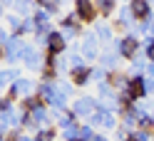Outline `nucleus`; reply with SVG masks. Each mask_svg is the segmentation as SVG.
Masks as SVG:
<instances>
[{"label":"nucleus","instance_id":"nucleus-37","mask_svg":"<svg viewBox=\"0 0 154 141\" xmlns=\"http://www.w3.org/2000/svg\"><path fill=\"white\" fill-rule=\"evenodd\" d=\"M8 40H10V30H8V27H0V42H8Z\"/></svg>","mask_w":154,"mask_h":141},{"label":"nucleus","instance_id":"nucleus-18","mask_svg":"<svg viewBox=\"0 0 154 141\" xmlns=\"http://www.w3.org/2000/svg\"><path fill=\"white\" fill-rule=\"evenodd\" d=\"M92 3H94V10H97L100 20H109L112 13H117V7H119L114 0H92Z\"/></svg>","mask_w":154,"mask_h":141},{"label":"nucleus","instance_id":"nucleus-9","mask_svg":"<svg viewBox=\"0 0 154 141\" xmlns=\"http://www.w3.org/2000/svg\"><path fill=\"white\" fill-rule=\"evenodd\" d=\"M23 67L30 72H42V67H45V52L37 50L32 42H27V50L23 54Z\"/></svg>","mask_w":154,"mask_h":141},{"label":"nucleus","instance_id":"nucleus-40","mask_svg":"<svg viewBox=\"0 0 154 141\" xmlns=\"http://www.w3.org/2000/svg\"><path fill=\"white\" fill-rule=\"evenodd\" d=\"M20 141H37L32 134H25V131H23V136H20Z\"/></svg>","mask_w":154,"mask_h":141},{"label":"nucleus","instance_id":"nucleus-14","mask_svg":"<svg viewBox=\"0 0 154 141\" xmlns=\"http://www.w3.org/2000/svg\"><path fill=\"white\" fill-rule=\"evenodd\" d=\"M97 64H100L102 69H107L109 74H114V72H119V64H122V60H119V54L114 52V50H102V54H100Z\"/></svg>","mask_w":154,"mask_h":141},{"label":"nucleus","instance_id":"nucleus-16","mask_svg":"<svg viewBox=\"0 0 154 141\" xmlns=\"http://www.w3.org/2000/svg\"><path fill=\"white\" fill-rule=\"evenodd\" d=\"M137 124H139V107L137 104L129 107V109H124L122 114H119V126H124L127 131H134Z\"/></svg>","mask_w":154,"mask_h":141},{"label":"nucleus","instance_id":"nucleus-33","mask_svg":"<svg viewBox=\"0 0 154 141\" xmlns=\"http://www.w3.org/2000/svg\"><path fill=\"white\" fill-rule=\"evenodd\" d=\"M92 136H94V129L87 124H80V141H92Z\"/></svg>","mask_w":154,"mask_h":141},{"label":"nucleus","instance_id":"nucleus-45","mask_svg":"<svg viewBox=\"0 0 154 141\" xmlns=\"http://www.w3.org/2000/svg\"><path fill=\"white\" fill-rule=\"evenodd\" d=\"M152 141H154V131H152Z\"/></svg>","mask_w":154,"mask_h":141},{"label":"nucleus","instance_id":"nucleus-24","mask_svg":"<svg viewBox=\"0 0 154 141\" xmlns=\"http://www.w3.org/2000/svg\"><path fill=\"white\" fill-rule=\"evenodd\" d=\"M37 141H57L60 139V131H57L55 126H47V129H40L37 134H32Z\"/></svg>","mask_w":154,"mask_h":141},{"label":"nucleus","instance_id":"nucleus-7","mask_svg":"<svg viewBox=\"0 0 154 141\" xmlns=\"http://www.w3.org/2000/svg\"><path fill=\"white\" fill-rule=\"evenodd\" d=\"M72 13H75V17H77L82 25H94V22L100 20V15H97V10H94V3H92V0H75Z\"/></svg>","mask_w":154,"mask_h":141},{"label":"nucleus","instance_id":"nucleus-28","mask_svg":"<svg viewBox=\"0 0 154 141\" xmlns=\"http://www.w3.org/2000/svg\"><path fill=\"white\" fill-rule=\"evenodd\" d=\"M92 82H94V84L109 82V72H107V69H102L100 64H92Z\"/></svg>","mask_w":154,"mask_h":141},{"label":"nucleus","instance_id":"nucleus-11","mask_svg":"<svg viewBox=\"0 0 154 141\" xmlns=\"http://www.w3.org/2000/svg\"><path fill=\"white\" fill-rule=\"evenodd\" d=\"M92 32L97 35L102 50H112V40H117V37H114V25L109 20H97L92 25Z\"/></svg>","mask_w":154,"mask_h":141},{"label":"nucleus","instance_id":"nucleus-34","mask_svg":"<svg viewBox=\"0 0 154 141\" xmlns=\"http://www.w3.org/2000/svg\"><path fill=\"white\" fill-rule=\"evenodd\" d=\"M142 52H144V57H147V62H154V42L142 45Z\"/></svg>","mask_w":154,"mask_h":141},{"label":"nucleus","instance_id":"nucleus-36","mask_svg":"<svg viewBox=\"0 0 154 141\" xmlns=\"http://www.w3.org/2000/svg\"><path fill=\"white\" fill-rule=\"evenodd\" d=\"M13 107H17V104H15L13 99H8L5 94H3V97H0V111H8V109H13Z\"/></svg>","mask_w":154,"mask_h":141},{"label":"nucleus","instance_id":"nucleus-8","mask_svg":"<svg viewBox=\"0 0 154 141\" xmlns=\"http://www.w3.org/2000/svg\"><path fill=\"white\" fill-rule=\"evenodd\" d=\"M129 13L134 17V22H147V20H154V5L149 3V0H129L127 3Z\"/></svg>","mask_w":154,"mask_h":141},{"label":"nucleus","instance_id":"nucleus-35","mask_svg":"<svg viewBox=\"0 0 154 141\" xmlns=\"http://www.w3.org/2000/svg\"><path fill=\"white\" fill-rule=\"evenodd\" d=\"M129 136H132V131H127L124 126H119L117 131H114V141H127Z\"/></svg>","mask_w":154,"mask_h":141},{"label":"nucleus","instance_id":"nucleus-30","mask_svg":"<svg viewBox=\"0 0 154 141\" xmlns=\"http://www.w3.org/2000/svg\"><path fill=\"white\" fill-rule=\"evenodd\" d=\"M17 37H35V22H32V17H25L23 20V27H20V32H17Z\"/></svg>","mask_w":154,"mask_h":141},{"label":"nucleus","instance_id":"nucleus-17","mask_svg":"<svg viewBox=\"0 0 154 141\" xmlns=\"http://www.w3.org/2000/svg\"><path fill=\"white\" fill-rule=\"evenodd\" d=\"M129 89H132L134 97H137V101H147L149 99V82H147V77H132Z\"/></svg>","mask_w":154,"mask_h":141},{"label":"nucleus","instance_id":"nucleus-25","mask_svg":"<svg viewBox=\"0 0 154 141\" xmlns=\"http://www.w3.org/2000/svg\"><path fill=\"white\" fill-rule=\"evenodd\" d=\"M67 64H70V72L87 67V62H85V57L80 54V50H72V54H67Z\"/></svg>","mask_w":154,"mask_h":141},{"label":"nucleus","instance_id":"nucleus-43","mask_svg":"<svg viewBox=\"0 0 154 141\" xmlns=\"http://www.w3.org/2000/svg\"><path fill=\"white\" fill-rule=\"evenodd\" d=\"M0 60H3V42H0Z\"/></svg>","mask_w":154,"mask_h":141},{"label":"nucleus","instance_id":"nucleus-10","mask_svg":"<svg viewBox=\"0 0 154 141\" xmlns=\"http://www.w3.org/2000/svg\"><path fill=\"white\" fill-rule=\"evenodd\" d=\"M10 131H23L20 124V107H13L8 111H0V134H10Z\"/></svg>","mask_w":154,"mask_h":141},{"label":"nucleus","instance_id":"nucleus-23","mask_svg":"<svg viewBox=\"0 0 154 141\" xmlns=\"http://www.w3.org/2000/svg\"><path fill=\"white\" fill-rule=\"evenodd\" d=\"M139 107V104H137ZM137 129H144V131H154V116L149 114V111H144L142 107H139V124H137Z\"/></svg>","mask_w":154,"mask_h":141},{"label":"nucleus","instance_id":"nucleus-41","mask_svg":"<svg viewBox=\"0 0 154 141\" xmlns=\"http://www.w3.org/2000/svg\"><path fill=\"white\" fill-rule=\"evenodd\" d=\"M149 82V97H154V79H147Z\"/></svg>","mask_w":154,"mask_h":141},{"label":"nucleus","instance_id":"nucleus-12","mask_svg":"<svg viewBox=\"0 0 154 141\" xmlns=\"http://www.w3.org/2000/svg\"><path fill=\"white\" fill-rule=\"evenodd\" d=\"M114 30H119L122 35H129L137 30V22H134V17L129 13L127 5H119L117 7V17H114Z\"/></svg>","mask_w":154,"mask_h":141},{"label":"nucleus","instance_id":"nucleus-32","mask_svg":"<svg viewBox=\"0 0 154 141\" xmlns=\"http://www.w3.org/2000/svg\"><path fill=\"white\" fill-rule=\"evenodd\" d=\"M129 141H152V131H144V129H134Z\"/></svg>","mask_w":154,"mask_h":141},{"label":"nucleus","instance_id":"nucleus-44","mask_svg":"<svg viewBox=\"0 0 154 141\" xmlns=\"http://www.w3.org/2000/svg\"><path fill=\"white\" fill-rule=\"evenodd\" d=\"M0 141H5V136H3V134H0Z\"/></svg>","mask_w":154,"mask_h":141},{"label":"nucleus","instance_id":"nucleus-1","mask_svg":"<svg viewBox=\"0 0 154 141\" xmlns=\"http://www.w3.org/2000/svg\"><path fill=\"white\" fill-rule=\"evenodd\" d=\"M114 52L119 54L122 62H132V60L142 52V40H139L134 32H129V35H119L117 40H114Z\"/></svg>","mask_w":154,"mask_h":141},{"label":"nucleus","instance_id":"nucleus-20","mask_svg":"<svg viewBox=\"0 0 154 141\" xmlns=\"http://www.w3.org/2000/svg\"><path fill=\"white\" fill-rule=\"evenodd\" d=\"M144 72H147V57H144V52H139L137 57L129 62L127 74H129V77H144Z\"/></svg>","mask_w":154,"mask_h":141},{"label":"nucleus","instance_id":"nucleus-15","mask_svg":"<svg viewBox=\"0 0 154 141\" xmlns=\"http://www.w3.org/2000/svg\"><path fill=\"white\" fill-rule=\"evenodd\" d=\"M67 79L75 84V89L87 87V84L92 82V64H87V67H82V69H72L70 74H67Z\"/></svg>","mask_w":154,"mask_h":141},{"label":"nucleus","instance_id":"nucleus-21","mask_svg":"<svg viewBox=\"0 0 154 141\" xmlns=\"http://www.w3.org/2000/svg\"><path fill=\"white\" fill-rule=\"evenodd\" d=\"M77 124H80V119H77L72 111H65V114L55 121V129H57V131H65V129H72V126H77Z\"/></svg>","mask_w":154,"mask_h":141},{"label":"nucleus","instance_id":"nucleus-42","mask_svg":"<svg viewBox=\"0 0 154 141\" xmlns=\"http://www.w3.org/2000/svg\"><path fill=\"white\" fill-rule=\"evenodd\" d=\"M5 15H8V10L3 7V3H0V20H5Z\"/></svg>","mask_w":154,"mask_h":141},{"label":"nucleus","instance_id":"nucleus-29","mask_svg":"<svg viewBox=\"0 0 154 141\" xmlns=\"http://www.w3.org/2000/svg\"><path fill=\"white\" fill-rule=\"evenodd\" d=\"M57 89H60V94H65L67 99H72V94H75V84H72L70 79L60 77V79H57Z\"/></svg>","mask_w":154,"mask_h":141},{"label":"nucleus","instance_id":"nucleus-38","mask_svg":"<svg viewBox=\"0 0 154 141\" xmlns=\"http://www.w3.org/2000/svg\"><path fill=\"white\" fill-rule=\"evenodd\" d=\"M147 79H154V62H147V72H144Z\"/></svg>","mask_w":154,"mask_h":141},{"label":"nucleus","instance_id":"nucleus-2","mask_svg":"<svg viewBox=\"0 0 154 141\" xmlns=\"http://www.w3.org/2000/svg\"><path fill=\"white\" fill-rule=\"evenodd\" d=\"M27 50V40L17 35H10V40L3 45V62L8 67H17V64H23V54Z\"/></svg>","mask_w":154,"mask_h":141},{"label":"nucleus","instance_id":"nucleus-27","mask_svg":"<svg viewBox=\"0 0 154 141\" xmlns=\"http://www.w3.org/2000/svg\"><path fill=\"white\" fill-rule=\"evenodd\" d=\"M37 7L45 10L47 15H52V17L60 13V3H57V0H37Z\"/></svg>","mask_w":154,"mask_h":141},{"label":"nucleus","instance_id":"nucleus-6","mask_svg":"<svg viewBox=\"0 0 154 141\" xmlns=\"http://www.w3.org/2000/svg\"><path fill=\"white\" fill-rule=\"evenodd\" d=\"M97 97H90V94H85V97H77V99H72V104H70V111L80 119V121H85V119H90L94 111H97Z\"/></svg>","mask_w":154,"mask_h":141},{"label":"nucleus","instance_id":"nucleus-5","mask_svg":"<svg viewBox=\"0 0 154 141\" xmlns=\"http://www.w3.org/2000/svg\"><path fill=\"white\" fill-rule=\"evenodd\" d=\"M57 32H60L62 40L70 45V40H77L80 35H85V25L75 17V13H70V15H65L62 20H60V25H57Z\"/></svg>","mask_w":154,"mask_h":141},{"label":"nucleus","instance_id":"nucleus-19","mask_svg":"<svg viewBox=\"0 0 154 141\" xmlns=\"http://www.w3.org/2000/svg\"><path fill=\"white\" fill-rule=\"evenodd\" d=\"M129 82H132V77H129L127 72H122V69L114 72V74H109V84H112V89L117 92V94L119 92H127L129 89Z\"/></svg>","mask_w":154,"mask_h":141},{"label":"nucleus","instance_id":"nucleus-3","mask_svg":"<svg viewBox=\"0 0 154 141\" xmlns=\"http://www.w3.org/2000/svg\"><path fill=\"white\" fill-rule=\"evenodd\" d=\"M37 89V79H30V77H20L17 82H13L10 87H8L5 92V97L8 99H13V101H20V99H27V97H32Z\"/></svg>","mask_w":154,"mask_h":141},{"label":"nucleus","instance_id":"nucleus-39","mask_svg":"<svg viewBox=\"0 0 154 141\" xmlns=\"http://www.w3.org/2000/svg\"><path fill=\"white\" fill-rule=\"evenodd\" d=\"M92 141H109V139H107V134H104V131H94Z\"/></svg>","mask_w":154,"mask_h":141},{"label":"nucleus","instance_id":"nucleus-22","mask_svg":"<svg viewBox=\"0 0 154 141\" xmlns=\"http://www.w3.org/2000/svg\"><path fill=\"white\" fill-rule=\"evenodd\" d=\"M32 10H35L32 3H27V0H15V5H13V10H10V13H15L17 17H23V20H25V17H30V15H32Z\"/></svg>","mask_w":154,"mask_h":141},{"label":"nucleus","instance_id":"nucleus-13","mask_svg":"<svg viewBox=\"0 0 154 141\" xmlns=\"http://www.w3.org/2000/svg\"><path fill=\"white\" fill-rule=\"evenodd\" d=\"M67 52V42L62 40V35L52 30L50 37H47V47H45V54H50V57H62V54Z\"/></svg>","mask_w":154,"mask_h":141},{"label":"nucleus","instance_id":"nucleus-31","mask_svg":"<svg viewBox=\"0 0 154 141\" xmlns=\"http://www.w3.org/2000/svg\"><path fill=\"white\" fill-rule=\"evenodd\" d=\"M102 119H104V111H100V109H97L90 119H85L82 124H87V126H92V129H102Z\"/></svg>","mask_w":154,"mask_h":141},{"label":"nucleus","instance_id":"nucleus-4","mask_svg":"<svg viewBox=\"0 0 154 141\" xmlns=\"http://www.w3.org/2000/svg\"><path fill=\"white\" fill-rule=\"evenodd\" d=\"M80 54L85 57V62L92 64V62H97L100 60V54H102V45L97 40V35H94L92 30H87L82 35V42H80Z\"/></svg>","mask_w":154,"mask_h":141},{"label":"nucleus","instance_id":"nucleus-26","mask_svg":"<svg viewBox=\"0 0 154 141\" xmlns=\"http://www.w3.org/2000/svg\"><path fill=\"white\" fill-rule=\"evenodd\" d=\"M5 25H8V30H10V35H17L20 27H23V17H17L15 13H8L5 15Z\"/></svg>","mask_w":154,"mask_h":141}]
</instances>
